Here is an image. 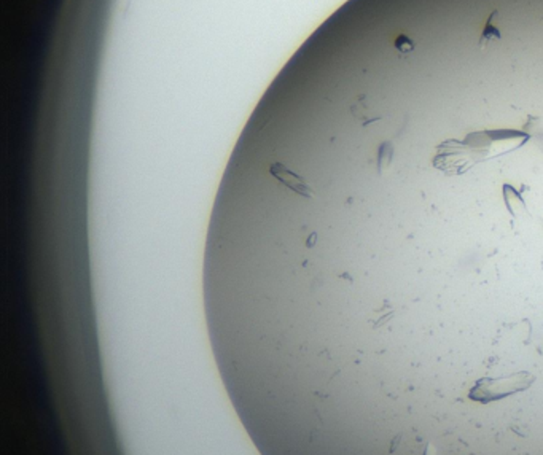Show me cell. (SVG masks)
Wrapping results in <instances>:
<instances>
[{
  "label": "cell",
  "instance_id": "obj_1",
  "mask_svg": "<svg viewBox=\"0 0 543 455\" xmlns=\"http://www.w3.org/2000/svg\"><path fill=\"white\" fill-rule=\"evenodd\" d=\"M534 382L535 376L528 371L508 374L502 378H483L472 387L468 391V398L472 401L488 405V403L499 401L502 398L528 390Z\"/></svg>",
  "mask_w": 543,
  "mask_h": 455
}]
</instances>
